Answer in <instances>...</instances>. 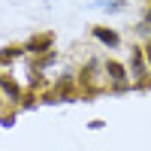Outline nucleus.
Instances as JSON below:
<instances>
[{"label": "nucleus", "instance_id": "obj_1", "mask_svg": "<svg viewBox=\"0 0 151 151\" xmlns=\"http://www.w3.org/2000/svg\"><path fill=\"white\" fill-rule=\"evenodd\" d=\"M97 36H100V40H106L109 45H115V42H118V36H115V33H109V30H97Z\"/></svg>", "mask_w": 151, "mask_h": 151}, {"label": "nucleus", "instance_id": "obj_2", "mask_svg": "<svg viewBox=\"0 0 151 151\" xmlns=\"http://www.w3.org/2000/svg\"><path fill=\"white\" fill-rule=\"evenodd\" d=\"M106 70L112 73V79H124V67H118V64H109Z\"/></svg>", "mask_w": 151, "mask_h": 151}, {"label": "nucleus", "instance_id": "obj_3", "mask_svg": "<svg viewBox=\"0 0 151 151\" xmlns=\"http://www.w3.org/2000/svg\"><path fill=\"white\" fill-rule=\"evenodd\" d=\"M48 42H52V36H42V40H33V42H30V48H45Z\"/></svg>", "mask_w": 151, "mask_h": 151}, {"label": "nucleus", "instance_id": "obj_4", "mask_svg": "<svg viewBox=\"0 0 151 151\" xmlns=\"http://www.w3.org/2000/svg\"><path fill=\"white\" fill-rule=\"evenodd\" d=\"M3 88L12 94V97H18V88H15V82H9V79H3Z\"/></svg>", "mask_w": 151, "mask_h": 151}, {"label": "nucleus", "instance_id": "obj_5", "mask_svg": "<svg viewBox=\"0 0 151 151\" xmlns=\"http://www.w3.org/2000/svg\"><path fill=\"white\" fill-rule=\"evenodd\" d=\"M148 60H151V48H148Z\"/></svg>", "mask_w": 151, "mask_h": 151}]
</instances>
